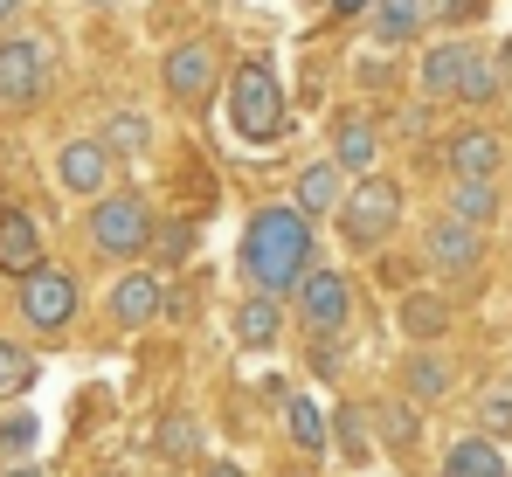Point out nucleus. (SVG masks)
I'll return each instance as SVG.
<instances>
[{"label": "nucleus", "instance_id": "obj_36", "mask_svg": "<svg viewBox=\"0 0 512 477\" xmlns=\"http://www.w3.org/2000/svg\"><path fill=\"white\" fill-rule=\"evenodd\" d=\"M7 477H42V471H28V464H14V471H7Z\"/></svg>", "mask_w": 512, "mask_h": 477}, {"label": "nucleus", "instance_id": "obj_28", "mask_svg": "<svg viewBox=\"0 0 512 477\" xmlns=\"http://www.w3.org/2000/svg\"><path fill=\"white\" fill-rule=\"evenodd\" d=\"M42 443V422L28 415V408H14V415H0V457H28Z\"/></svg>", "mask_w": 512, "mask_h": 477}, {"label": "nucleus", "instance_id": "obj_34", "mask_svg": "<svg viewBox=\"0 0 512 477\" xmlns=\"http://www.w3.org/2000/svg\"><path fill=\"white\" fill-rule=\"evenodd\" d=\"M201 477H243V471H236V464H208Z\"/></svg>", "mask_w": 512, "mask_h": 477}, {"label": "nucleus", "instance_id": "obj_22", "mask_svg": "<svg viewBox=\"0 0 512 477\" xmlns=\"http://www.w3.org/2000/svg\"><path fill=\"white\" fill-rule=\"evenodd\" d=\"M457 104H499V63L485 49H471V63L457 77Z\"/></svg>", "mask_w": 512, "mask_h": 477}, {"label": "nucleus", "instance_id": "obj_24", "mask_svg": "<svg viewBox=\"0 0 512 477\" xmlns=\"http://www.w3.org/2000/svg\"><path fill=\"white\" fill-rule=\"evenodd\" d=\"M443 325H450V305H443V298H429V291L402 298V332H409V339H423V346H429Z\"/></svg>", "mask_w": 512, "mask_h": 477}, {"label": "nucleus", "instance_id": "obj_7", "mask_svg": "<svg viewBox=\"0 0 512 477\" xmlns=\"http://www.w3.org/2000/svg\"><path fill=\"white\" fill-rule=\"evenodd\" d=\"M42 83H49V63H42V42L35 35H7L0 42V104H35L42 97Z\"/></svg>", "mask_w": 512, "mask_h": 477}, {"label": "nucleus", "instance_id": "obj_31", "mask_svg": "<svg viewBox=\"0 0 512 477\" xmlns=\"http://www.w3.org/2000/svg\"><path fill=\"white\" fill-rule=\"evenodd\" d=\"M340 443H346V457H367V443H360V415H353V408H340Z\"/></svg>", "mask_w": 512, "mask_h": 477}, {"label": "nucleus", "instance_id": "obj_20", "mask_svg": "<svg viewBox=\"0 0 512 477\" xmlns=\"http://www.w3.org/2000/svg\"><path fill=\"white\" fill-rule=\"evenodd\" d=\"M284 422H291V443H298L305 457H319V450H326V415H319V401L291 395V401H284Z\"/></svg>", "mask_w": 512, "mask_h": 477}, {"label": "nucleus", "instance_id": "obj_21", "mask_svg": "<svg viewBox=\"0 0 512 477\" xmlns=\"http://www.w3.org/2000/svg\"><path fill=\"white\" fill-rule=\"evenodd\" d=\"M104 146H111L118 159H139L146 146H153V125H146L139 111H111V118H104Z\"/></svg>", "mask_w": 512, "mask_h": 477}, {"label": "nucleus", "instance_id": "obj_12", "mask_svg": "<svg viewBox=\"0 0 512 477\" xmlns=\"http://www.w3.org/2000/svg\"><path fill=\"white\" fill-rule=\"evenodd\" d=\"M443 153H450V173H457V180H492L499 159H506V139H499V132H457Z\"/></svg>", "mask_w": 512, "mask_h": 477}, {"label": "nucleus", "instance_id": "obj_5", "mask_svg": "<svg viewBox=\"0 0 512 477\" xmlns=\"http://www.w3.org/2000/svg\"><path fill=\"white\" fill-rule=\"evenodd\" d=\"M21 318L35 325V332H63L70 318H77V277L70 270H28L21 277Z\"/></svg>", "mask_w": 512, "mask_h": 477}, {"label": "nucleus", "instance_id": "obj_32", "mask_svg": "<svg viewBox=\"0 0 512 477\" xmlns=\"http://www.w3.org/2000/svg\"><path fill=\"white\" fill-rule=\"evenodd\" d=\"M478 7H485V0H436V14H443V21H471Z\"/></svg>", "mask_w": 512, "mask_h": 477}, {"label": "nucleus", "instance_id": "obj_16", "mask_svg": "<svg viewBox=\"0 0 512 477\" xmlns=\"http://www.w3.org/2000/svg\"><path fill=\"white\" fill-rule=\"evenodd\" d=\"M340 201H346L340 159H319V166L298 173V208H305V215H340Z\"/></svg>", "mask_w": 512, "mask_h": 477}, {"label": "nucleus", "instance_id": "obj_25", "mask_svg": "<svg viewBox=\"0 0 512 477\" xmlns=\"http://www.w3.org/2000/svg\"><path fill=\"white\" fill-rule=\"evenodd\" d=\"M402 388H409V401H436L450 388V367H443L436 353H416V360L402 367Z\"/></svg>", "mask_w": 512, "mask_h": 477}, {"label": "nucleus", "instance_id": "obj_29", "mask_svg": "<svg viewBox=\"0 0 512 477\" xmlns=\"http://www.w3.org/2000/svg\"><path fill=\"white\" fill-rule=\"evenodd\" d=\"M194 450H201L194 415H167V422H160V457H173V464H180V457H194Z\"/></svg>", "mask_w": 512, "mask_h": 477}, {"label": "nucleus", "instance_id": "obj_23", "mask_svg": "<svg viewBox=\"0 0 512 477\" xmlns=\"http://www.w3.org/2000/svg\"><path fill=\"white\" fill-rule=\"evenodd\" d=\"M450 215H464V222L485 229V222L499 215V187H492V180H457V187H450Z\"/></svg>", "mask_w": 512, "mask_h": 477}, {"label": "nucleus", "instance_id": "obj_15", "mask_svg": "<svg viewBox=\"0 0 512 477\" xmlns=\"http://www.w3.org/2000/svg\"><path fill=\"white\" fill-rule=\"evenodd\" d=\"M167 312V291L153 284V277H118L111 284V318L118 325H146V318Z\"/></svg>", "mask_w": 512, "mask_h": 477}, {"label": "nucleus", "instance_id": "obj_14", "mask_svg": "<svg viewBox=\"0 0 512 477\" xmlns=\"http://www.w3.org/2000/svg\"><path fill=\"white\" fill-rule=\"evenodd\" d=\"M464 63H471V42H436L423 56V97L429 104H457V77H464Z\"/></svg>", "mask_w": 512, "mask_h": 477}, {"label": "nucleus", "instance_id": "obj_6", "mask_svg": "<svg viewBox=\"0 0 512 477\" xmlns=\"http://www.w3.org/2000/svg\"><path fill=\"white\" fill-rule=\"evenodd\" d=\"M298 318H305L312 339L346 332V318H353V291H346L340 270H305V284H298Z\"/></svg>", "mask_w": 512, "mask_h": 477}, {"label": "nucleus", "instance_id": "obj_8", "mask_svg": "<svg viewBox=\"0 0 512 477\" xmlns=\"http://www.w3.org/2000/svg\"><path fill=\"white\" fill-rule=\"evenodd\" d=\"M423 249H429V263H443V270H478V263H485V236H478V222H464V215H436Z\"/></svg>", "mask_w": 512, "mask_h": 477}, {"label": "nucleus", "instance_id": "obj_30", "mask_svg": "<svg viewBox=\"0 0 512 477\" xmlns=\"http://www.w3.org/2000/svg\"><path fill=\"white\" fill-rule=\"evenodd\" d=\"M381 422H388V443H402V450L416 443V408H409V401H402V408L388 401V408H381Z\"/></svg>", "mask_w": 512, "mask_h": 477}, {"label": "nucleus", "instance_id": "obj_26", "mask_svg": "<svg viewBox=\"0 0 512 477\" xmlns=\"http://www.w3.org/2000/svg\"><path fill=\"white\" fill-rule=\"evenodd\" d=\"M28 388H35V360H28V346L0 339V401H7V395H28Z\"/></svg>", "mask_w": 512, "mask_h": 477}, {"label": "nucleus", "instance_id": "obj_19", "mask_svg": "<svg viewBox=\"0 0 512 477\" xmlns=\"http://www.w3.org/2000/svg\"><path fill=\"white\" fill-rule=\"evenodd\" d=\"M277 318H284V312H277V298H270V291H256L250 305L236 312V339H243L250 353H263V346H277V332H284Z\"/></svg>", "mask_w": 512, "mask_h": 477}, {"label": "nucleus", "instance_id": "obj_11", "mask_svg": "<svg viewBox=\"0 0 512 477\" xmlns=\"http://www.w3.org/2000/svg\"><path fill=\"white\" fill-rule=\"evenodd\" d=\"M0 270H14V277L42 270V236H35L28 208H0Z\"/></svg>", "mask_w": 512, "mask_h": 477}, {"label": "nucleus", "instance_id": "obj_2", "mask_svg": "<svg viewBox=\"0 0 512 477\" xmlns=\"http://www.w3.org/2000/svg\"><path fill=\"white\" fill-rule=\"evenodd\" d=\"M229 125L250 139V146H270L284 139V83L270 63H243L229 77Z\"/></svg>", "mask_w": 512, "mask_h": 477}, {"label": "nucleus", "instance_id": "obj_17", "mask_svg": "<svg viewBox=\"0 0 512 477\" xmlns=\"http://www.w3.org/2000/svg\"><path fill=\"white\" fill-rule=\"evenodd\" d=\"M333 159H340L346 173H367V166L381 159V132H374L367 118H340V125H333Z\"/></svg>", "mask_w": 512, "mask_h": 477}, {"label": "nucleus", "instance_id": "obj_18", "mask_svg": "<svg viewBox=\"0 0 512 477\" xmlns=\"http://www.w3.org/2000/svg\"><path fill=\"white\" fill-rule=\"evenodd\" d=\"M443 477H512V471H506V457L492 450V436H464V443H450Z\"/></svg>", "mask_w": 512, "mask_h": 477}, {"label": "nucleus", "instance_id": "obj_13", "mask_svg": "<svg viewBox=\"0 0 512 477\" xmlns=\"http://www.w3.org/2000/svg\"><path fill=\"white\" fill-rule=\"evenodd\" d=\"M423 14H429V0H374L367 7V35L374 42H416V28H423Z\"/></svg>", "mask_w": 512, "mask_h": 477}, {"label": "nucleus", "instance_id": "obj_9", "mask_svg": "<svg viewBox=\"0 0 512 477\" xmlns=\"http://www.w3.org/2000/svg\"><path fill=\"white\" fill-rule=\"evenodd\" d=\"M56 180H63L70 194H104V180H111V146H104V139H70V146L56 153Z\"/></svg>", "mask_w": 512, "mask_h": 477}, {"label": "nucleus", "instance_id": "obj_4", "mask_svg": "<svg viewBox=\"0 0 512 477\" xmlns=\"http://www.w3.org/2000/svg\"><path fill=\"white\" fill-rule=\"evenodd\" d=\"M90 242L104 249V256H139L146 242H153V208L139 201V194H104L97 208H90Z\"/></svg>", "mask_w": 512, "mask_h": 477}, {"label": "nucleus", "instance_id": "obj_33", "mask_svg": "<svg viewBox=\"0 0 512 477\" xmlns=\"http://www.w3.org/2000/svg\"><path fill=\"white\" fill-rule=\"evenodd\" d=\"M333 7H340V14H367L374 0H333Z\"/></svg>", "mask_w": 512, "mask_h": 477}, {"label": "nucleus", "instance_id": "obj_10", "mask_svg": "<svg viewBox=\"0 0 512 477\" xmlns=\"http://www.w3.org/2000/svg\"><path fill=\"white\" fill-rule=\"evenodd\" d=\"M167 90L180 104H201V97L215 90V49H208V42H180L167 56Z\"/></svg>", "mask_w": 512, "mask_h": 477}, {"label": "nucleus", "instance_id": "obj_35", "mask_svg": "<svg viewBox=\"0 0 512 477\" xmlns=\"http://www.w3.org/2000/svg\"><path fill=\"white\" fill-rule=\"evenodd\" d=\"M14 14H21V0H0V21H14Z\"/></svg>", "mask_w": 512, "mask_h": 477}, {"label": "nucleus", "instance_id": "obj_27", "mask_svg": "<svg viewBox=\"0 0 512 477\" xmlns=\"http://www.w3.org/2000/svg\"><path fill=\"white\" fill-rule=\"evenodd\" d=\"M478 429L485 436H512V381H492L478 395Z\"/></svg>", "mask_w": 512, "mask_h": 477}, {"label": "nucleus", "instance_id": "obj_1", "mask_svg": "<svg viewBox=\"0 0 512 477\" xmlns=\"http://www.w3.org/2000/svg\"><path fill=\"white\" fill-rule=\"evenodd\" d=\"M243 270H250L256 291H270V298L298 291L305 270H312V215H305L298 201L256 208L250 229H243Z\"/></svg>", "mask_w": 512, "mask_h": 477}, {"label": "nucleus", "instance_id": "obj_3", "mask_svg": "<svg viewBox=\"0 0 512 477\" xmlns=\"http://www.w3.org/2000/svg\"><path fill=\"white\" fill-rule=\"evenodd\" d=\"M395 222H402V187L381 180V173H367L340 201V236L353 242V249H381V242L395 236Z\"/></svg>", "mask_w": 512, "mask_h": 477}]
</instances>
